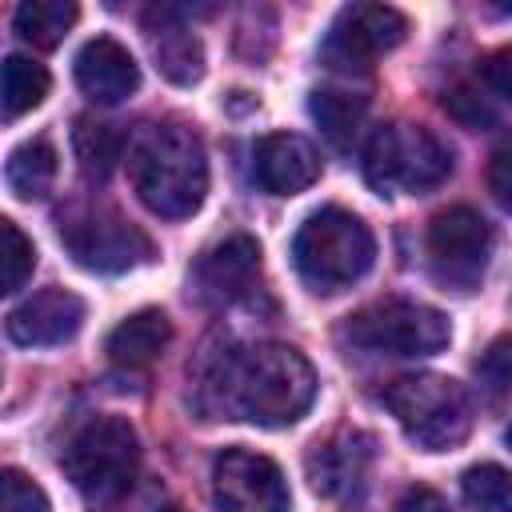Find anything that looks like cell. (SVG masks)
Returning a JSON list of instances; mask_svg holds the SVG:
<instances>
[{
    "instance_id": "6da1fadb",
    "label": "cell",
    "mask_w": 512,
    "mask_h": 512,
    "mask_svg": "<svg viewBox=\"0 0 512 512\" xmlns=\"http://www.w3.org/2000/svg\"><path fill=\"white\" fill-rule=\"evenodd\" d=\"M208 408L224 420H252L260 428L296 424L316 400V372L292 344H252L224 352L204 380Z\"/></svg>"
},
{
    "instance_id": "7a4b0ae2",
    "label": "cell",
    "mask_w": 512,
    "mask_h": 512,
    "mask_svg": "<svg viewBox=\"0 0 512 512\" xmlns=\"http://www.w3.org/2000/svg\"><path fill=\"white\" fill-rule=\"evenodd\" d=\"M132 188L140 204L164 220L192 216L208 196V156L196 128L160 120L132 144Z\"/></svg>"
},
{
    "instance_id": "3957f363",
    "label": "cell",
    "mask_w": 512,
    "mask_h": 512,
    "mask_svg": "<svg viewBox=\"0 0 512 512\" xmlns=\"http://www.w3.org/2000/svg\"><path fill=\"white\" fill-rule=\"evenodd\" d=\"M372 260H376L372 228L344 208L312 212L292 236V264L312 292H340L356 284L372 268Z\"/></svg>"
},
{
    "instance_id": "277c9868",
    "label": "cell",
    "mask_w": 512,
    "mask_h": 512,
    "mask_svg": "<svg viewBox=\"0 0 512 512\" xmlns=\"http://www.w3.org/2000/svg\"><path fill=\"white\" fill-rule=\"evenodd\" d=\"M60 468L88 504H116L136 484V468H140L136 428L120 416H92L68 436L60 452Z\"/></svg>"
},
{
    "instance_id": "5b68a950",
    "label": "cell",
    "mask_w": 512,
    "mask_h": 512,
    "mask_svg": "<svg viewBox=\"0 0 512 512\" xmlns=\"http://www.w3.org/2000/svg\"><path fill=\"white\" fill-rule=\"evenodd\" d=\"M452 172V148L424 124H380L364 144V180L380 196H420L444 184Z\"/></svg>"
},
{
    "instance_id": "8992f818",
    "label": "cell",
    "mask_w": 512,
    "mask_h": 512,
    "mask_svg": "<svg viewBox=\"0 0 512 512\" xmlns=\"http://www.w3.org/2000/svg\"><path fill=\"white\" fill-rule=\"evenodd\" d=\"M384 408L396 416L404 436L424 452H448L464 444L472 432V400L464 384L436 372L392 380L384 388Z\"/></svg>"
},
{
    "instance_id": "52a82bcc",
    "label": "cell",
    "mask_w": 512,
    "mask_h": 512,
    "mask_svg": "<svg viewBox=\"0 0 512 512\" xmlns=\"http://www.w3.org/2000/svg\"><path fill=\"white\" fill-rule=\"evenodd\" d=\"M340 336L376 356H432L452 340L448 316L416 300H380L352 312Z\"/></svg>"
},
{
    "instance_id": "ba28073f",
    "label": "cell",
    "mask_w": 512,
    "mask_h": 512,
    "mask_svg": "<svg viewBox=\"0 0 512 512\" xmlns=\"http://www.w3.org/2000/svg\"><path fill=\"white\" fill-rule=\"evenodd\" d=\"M60 240L72 252V260L88 272H128L152 260V240L144 228H136L128 216H120L108 204L76 208L60 220Z\"/></svg>"
},
{
    "instance_id": "9c48e42d",
    "label": "cell",
    "mask_w": 512,
    "mask_h": 512,
    "mask_svg": "<svg viewBox=\"0 0 512 512\" xmlns=\"http://www.w3.org/2000/svg\"><path fill=\"white\" fill-rule=\"evenodd\" d=\"M492 244H496L492 224L476 208L452 204V208L436 212L432 224H428V264H432V276L444 288L472 292L484 280V272H488Z\"/></svg>"
},
{
    "instance_id": "30bf717a",
    "label": "cell",
    "mask_w": 512,
    "mask_h": 512,
    "mask_svg": "<svg viewBox=\"0 0 512 512\" xmlns=\"http://www.w3.org/2000/svg\"><path fill=\"white\" fill-rule=\"evenodd\" d=\"M408 32L404 12L388 4H348L324 36V64L336 72H372L380 52H392Z\"/></svg>"
},
{
    "instance_id": "8fae6325",
    "label": "cell",
    "mask_w": 512,
    "mask_h": 512,
    "mask_svg": "<svg viewBox=\"0 0 512 512\" xmlns=\"http://www.w3.org/2000/svg\"><path fill=\"white\" fill-rule=\"evenodd\" d=\"M216 512H288L284 472L248 448H224L212 460Z\"/></svg>"
},
{
    "instance_id": "7c38bea8",
    "label": "cell",
    "mask_w": 512,
    "mask_h": 512,
    "mask_svg": "<svg viewBox=\"0 0 512 512\" xmlns=\"http://www.w3.org/2000/svg\"><path fill=\"white\" fill-rule=\"evenodd\" d=\"M260 284V244L244 232L212 244L188 272V288L200 304H232Z\"/></svg>"
},
{
    "instance_id": "4fadbf2b",
    "label": "cell",
    "mask_w": 512,
    "mask_h": 512,
    "mask_svg": "<svg viewBox=\"0 0 512 512\" xmlns=\"http://www.w3.org/2000/svg\"><path fill=\"white\" fill-rule=\"evenodd\" d=\"M84 324V300L68 288H44L32 292L24 304H16L4 320L8 340L24 344V348H48V344H64L80 332Z\"/></svg>"
},
{
    "instance_id": "5bb4252c",
    "label": "cell",
    "mask_w": 512,
    "mask_h": 512,
    "mask_svg": "<svg viewBox=\"0 0 512 512\" xmlns=\"http://www.w3.org/2000/svg\"><path fill=\"white\" fill-rule=\"evenodd\" d=\"M144 36H148V48H152L156 68H160L172 84L188 88V84H196V80L204 76V44H200V36L188 28V20H184L180 8H172V4H152V8L144 12Z\"/></svg>"
},
{
    "instance_id": "9a60e30c",
    "label": "cell",
    "mask_w": 512,
    "mask_h": 512,
    "mask_svg": "<svg viewBox=\"0 0 512 512\" xmlns=\"http://www.w3.org/2000/svg\"><path fill=\"white\" fill-rule=\"evenodd\" d=\"M252 176L272 196H296L320 180V152L296 132H272L256 140Z\"/></svg>"
},
{
    "instance_id": "2e32d148",
    "label": "cell",
    "mask_w": 512,
    "mask_h": 512,
    "mask_svg": "<svg viewBox=\"0 0 512 512\" xmlns=\"http://www.w3.org/2000/svg\"><path fill=\"white\" fill-rule=\"evenodd\" d=\"M76 84L96 104H120L140 88V64L120 40L96 36L76 52Z\"/></svg>"
},
{
    "instance_id": "e0dca14e",
    "label": "cell",
    "mask_w": 512,
    "mask_h": 512,
    "mask_svg": "<svg viewBox=\"0 0 512 512\" xmlns=\"http://www.w3.org/2000/svg\"><path fill=\"white\" fill-rule=\"evenodd\" d=\"M368 460H372V436L368 432H340L308 456V480L320 496H340V492L360 484Z\"/></svg>"
},
{
    "instance_id": "ac0fdd59",
    "label": "cell",
    "mask_w": 512,
    "mask_h": 512,
    "mask_svg": "<svg viewBox=\"0 0 512 512\" xmlns=\"http://www.w3.org/2000/svg\"><path fill=\"white\" fill-rule=\"evenodd\" d=\"M168 340H172V320L160 308H140V312L124 316L108 332L104 352L120 368H148L152 360H160V352L168 348Z\"/></svg>"
},
{
    "instance_id": "d6986e66",
    "label": "cell",
    "mask_w": 512,
    "mask_h": 512,
    "mask_svg": "<svg viewBox=\"0 0 512 512\" xmlns=\"http://www.w3.org/2000/svg\"><path fill=\"white\" fill-rule=\"evenodd\" d=\"M308 112L316 120V128L324 132L328 144L336 148H348L364 124V112H368V100L360 92H344V88H316L308 96Z\"/></svg>"
},
{
    "instance_id": "ffe728a7",
    "label": "cell",
    "mask_w": 512,
    "mask_h": 512,
    "mask_svg": "<svg viewBox=\"0 0 512 512\" xmlns=\"http://www.w3.org/2000/svg\"><path fill=\"white\" fill-rule=\"evenodd\" d=\"M4 180H8L12 196L44 200L56 184V148L48 140H28V144L12 148L8 164H4Z\"/></svg>"
},
{
    "instance_id": "44dd1931",
    "label": "cell",
    "mask_w": 512,
    "mask_h": 512,
    "mask_svg": "<svg viewBox=\"0 0 512 512\" xmlns=\"http://www.w3.org/2000/svg\"><path fill=\"white\" fill-rule=\"evenodd\" d=\"M120 132L96 116H76V128H72V152H76V164L88 180H108L120 164Z\"/></svg>"
},
{
    "instance_id": "7402d4cb",
    "label": "cell",
    "mask_w": 512,
    "mask_h": 512,
    "mask_svg": "<svg viewBox=\"0 0 512 512\" xmlns=\"http://www.w3.org/2000/svg\"><path fill=\"white\" fill-rule=\"evenodd\" d=\"M76 16L80 12H76L72 0H24L16 8L12 24H16V32H20L24 44H32V48H56L68 36V28L76 24Z\"/></svg>"
},
{
    "instance_id": "603a6c76",
    "label": "cell",
    "mask_w": 512,
    "mask_h": 512,
    "mask_svg": "<svg viewBox=\"0 0 512 512\" xmlns=\"http://www.w3.org/2000/svg\"><path fill=\"white\" fill-rule=\"evenodd\" d=\"M48 68L28 60V56H8L4 60V84H0V100H4V120H16L32 108L44 104L48 96Z\"/></svg>"
},
{
    "instance_id": "cb8c5ba5",
    "label": "cell",
    "mask_w": 512,
    "mask_h": 512,
    "mask_svg": "<svg viewBox=\"0 0 512 512\" xmlns=\"http://www.w3.org/2000/svg\"><path fill=\"white\" fill-rule=\"evenodd\" d=\"M464 512H512V472L500 464H472L460 476Z\"/></svg>"
},
{
    "instance_id": "d4e9b609",
    "label": "cell",
    "mask_w": 512,
    "mask_h": 512,
    "mask_svg": "<svg viewBox=\"0 0 512 512\" xmlns=\"http://www.w3.org/2000/svg\"><path fill=\"white\" fill-rule=\"evenodd\" d=\"M0 236H4V292H20L36 268V248L16 228V220H0Z\"/></svg>"
},
{
    "instance_id": "484cf974",
    "label": "cell",
    "mask_w": 512,
    "mask_h": 512,
    "mask_svg": "<svg viewBox=\"0 0 512 512\" xmlns=\"http://www.w3.org/2000/svg\"><path fill=\"white\" fill-rule=\"evenodd\" d=\"M0 512H52L44 488L20 468H4L0 476Z\"/></svg>"
},
{
    "instance_id": "4316f807",
    "label": "cell",
    "mask_w": 512,
    "mask_h": 512,
    "mask_svg": "<svg viewBox=\"0 0 512 512\" xmlns=\"http://www.w3.org/2000/svg\"><path fill=\"white\" fill-rule=\"evenodd\" d=\"M488 192L496 196V204L504 212H512V136L500 140L488 160Z\"/></svg>"
},
{
    "instance_id": "83f0119b",
    "label": "cell",
    "mask_w": 512,
    "mask_h": 512,
    "mask_svg": "<svg viewBox=\"0 0 512 512\" xmlns=\"http://www.w3.org/2000/svg\"><path fill=\"white\" fill-rule=\"evenodd\" d=\"M480 376L492 384H512V336H500L480 356Z\"/></svg>"
},
{
    "instance_id": "f1b7e54d",
    "label": "cell",
    "mask_w": 512,
    "mask_h": 512,
    "mask_svg": "<svg viewBox=\"0 0 512 512\" xmlns=\"http://www.w3.org/2000/svg\"><path fill=\"white\" fill-rule=\"evenodd\" d=\"M484 84L512 104V48H500L484 60Z\"/></svg>"
},
{
    "instance_id": "f546056e",
    "label": "cell",
    "mask_w": 512,
    "mask_h": 512,
    "mask_svg": "<svg viewBox=\"0 0 512 512\" xmlns=\"http://www.w3.org/2000/svg\"><path fill=\"white\" fill-rule=\"evenodd\" d=\"M396 512H448V504L432 492V488H424V484H416V488H408L404 496H400V504H396Z\"/></svg>"
},
{
    "instance_id": "4dcf8cb0",
    "label": "cell",
    "mask_w": 512,
    "mask_h": 512,
    "mask_svg": "<svg viewBox=\"0 0 512 512\" xmlns=\"http://www.w3.org/2000/svg\"><path fill=\"white\" fill-rule=\"evenodd\" d=\"M160 512H184V508H180V504H164Z\"/></svg>"
},
{
    "instance_id": "1f68e13d",
    "label": "cell",
    "mask_w": 512,
    "mask_h": 512,
    "mask_svg": "<svg viewBox=\"0 0 512 512\" xmlns=\"http://www.w3.org/2000/svg\"><path fill=\"white\" fill-rule=\"evenodd\" d=\"M504 440H508V448H512V428H508V432H504Z\"/></svg>"
}]
</instances>
